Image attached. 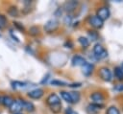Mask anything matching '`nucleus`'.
Listing matches in <instances>:
<instances>
[{"instance_id": "22", "label": "nucleus", "mask_w": 123, "mask_h": 114, "mask_svg": "<svg viewBox=\"0 0 123 114\" xmlns=\"http://www.w3.org/2000/svg\"><path fill=\"white\" fill-rule=\"evenodd\" d=\"M51 84L56 85V86H65V85H67L66 82H63V81H61V80H52V81H51Z\"/></svg>"}, {"instance_id": "21", "label": "nucleus", "mask_w": 123, "mask_h": 114, "mask_svg": "<svg viewBox=\"0 0 123 114\" xmlns=\"http://www.w3.org/2000/svg\"><path fill=\"white\" fill-rule=\"evenodd\" d=\"M106 114H120V112H119V110H118L117 107H115V106H110L108 108Z\"/></svg>"}, {"instance_id": "20", "label": "nucleus", "mask_w": 123, "mask_h": 114, "mask_svg": "<svg viewBox=\"0 0 123 114\" xmlns=\"http://www.w3.org/2000/svg\"><path fill=\"white\" fill-rule=\"evenodd\" d=\"M114 74L118 80H123V71L120 67H116L114 69Z\"/></svg>"}, {"instance_id": "2", "label": "nucleus", "mask_w": 123, "mask_h": 114, "mask_svg": "<svg viewBox=\"0 0 123 114\" xmlns=\"http://www.w3.org/2000/svg\"><path fill=\"white\" fill-rule=\"evenodd\" d=\"M58 27H59V22H58V20H56V19H50V20H48V21L45 23V25H44V30H45V32H47V33H52V32L56 31Z\"/></svg>"}, {"instance_id": "15", "label": "nucleus", "mask_w": 123, "mask_h": 114, "mask_svg": "<svg viewBox=\"0 0 123 114\" xmlns=\"http://www.w3.org/2000/svg\"><path fill=\"white\" fill-rule=\"evenodd\" d=\"M69 95H70V98H71V101L72 103H78L81 99V96H80V93L77 92V91H72V92H69Z\"/></svg>"}, {"instance_id": "31", "label": "nucleus", "mask_w": 123, "mask_h": 114, "mask_svg": "<svg viewBox=\"0 0 123 114\" xmlns=\"http://www.w3.org/2000/svg\"><path fill=\"white\" fill-rule=\"evenodd\" d=\"M121 69H122V71H123V63H122V65H121V67H120Z\"/></svg>"}, {"instance_id": "4", "label": "nucleus", "mask_w": 123, "mask_h": 114, "mask_svg": "<svg viewBox=\"0 0 123 114\" xmlns=\"http://www.w3.org/2000/svg\"><path fill=\"white\" fill-rule=\"evenodd\" d=\"M99 74H100V77L104 80H106V81H110L111 80V78H112V75H111V70L109 68H106V67L101 68L100 71H99Z\"/></svg>"}, {"instance_id": "18", "label": "nucleus", "mask_w": 123, "mask_h": 114, "mask_svg": "<svg viewBox=\"0 0 123 114\" xmlns=\"http://www.w3.org/2000/svg\"><path fill=\"white\" fill-rule=\"evenodd\" d=\"M101 107H102V105L99 104V103H91V104H89V105L87 106L88 110H89V111H92V112H95V111L99 110Z\"/></svg>"}, {"instance_id": "19", "label": "nucleus", "mask_w": 123, "mask_h": 114, "mask_svg": "<svg viewBox=\"0 0 123 114\" xmlns=\"http://www.w3.org/2000/svg\"><path fill=\"white\" fill-rule=\"evenodd\" d=\"M78 41H79V43L83 46V47H87L88 45H89V41H88V39L86 38V37H84V36H81V37H79V39H78Z\"/></svg>"}, {"instance_id": "23", "label": "nucleus", "mask_w": 123, "mask_h": 114, "mask_svg": "<svg viewBox=\"0 0 123 114\" xmlns=\"http://www.w3.org/2000/svg\"><path fill=\"white\" fill-rule=\"evenodd\" d=\"M12 87L13 88H17V87H24L26 85L25 82H21V81H12Z\"/></svg>"}, {"instance_id": "7", "label": "nucleus", "mask_w": 123, "mask_h": 114, "mask_svg": "<svg viewBox=\"0 0 123 114\" xmlns=\"http://www.w3.org/2000/svg\"><path fill=\"white\" fill-rule=\"evenodd\" d=\"M89 23L93 28L99 29L103 26V20H101L97 15H93L89 18Z\"/></svg>"}, {"instance_id": "12", "label": "nucleus", "mask_w": 123, "mask_h": 114, "mask_svg": "<svg viewBox=\"0 0 123 114\" xmlns=\"http://www.w3.org/2000/svg\"><path fill=\"white\" fill-rule=\"evenodd\" d=\"M93 71V65L91 63H88V62H86L84 65H83V73L86 75V76H88L92 73Z\"/></svg>"}, {"instance_id": "11", "label": "nucleus", "mask_w": 123, "mask_h": 114, "mask_svg": "<svg viewBox=\"0 0 123 114\" xmlns=\"http://www.w3.org/2000/svg\"><path fill=\"white\" fill-rule=\"evenodd\" d=\"M91 100L95 103H102L104 101V96L101 92H94L91 94L90 96Z\"/></svg>"}, {"instance_id": "16", "label": "nucleus", "mask_w": 123, "mask_h": 114, "mask_svg": "<svg viewBox=\"0 0 123 114\" xmlns=\"http://www.w3.org/2000/svg\"><path fill=\"white\" fill-rule=\"evenodd\" d=\"M8 13H9L11 16H12V17H16V16H18V10H17L16 7L12 6V7H10V9L8 10Z\"/></svg>"}, {"instance_id": "10", "label": "nucleus", "mask_w": 123, "mask_h": 114, "mask_svg": "<svg viewBox=\"0 0 123 114\" xmlns=\"http://www.w3.org/2000/svg\"><path fill=\"white\" fill-rule=\"evenodd\" d=\"M86 63V59L81 56H75L72 58V64L74 66H83Z\"/></svg>"}, {"instance_id": "6", "label": "nucleus", "mask_w": 123, "mask_h": 114, "mask_svg": "<svg viewBox=\"0 0 123 114\" xmlns=\"http://www.w3.org/2000/svg\"><path fill=\"white\" fill-rule=\"evenodd\" d=\"M23 108L22 106V100H16L12 103V104L10 106V110L14 114V113H19L20 110Z\"/></svg>"}, {"instance_id": "32", "label": "nucleus", "mask_w": 123, "mask_h": 114, "mask_svg": "<svg viewBox=\"0 0 123 114\" xmlns=\"http://www.w3.org/2000/svg\"><path fill=\"white\" fill-rule=\"evenodd\" d=\"M14 114H22V113H20V112H19V113H14Z\"/></svg>"}, {"instance_id": "13", "label": "nucleus", "mask_w": 123, "mask_h": 114, "mask_svg": "<svg viewBox=\"0 0 123 114\" xmlns=\"http://www.w3.org/2000/svg\"><path fill=\"white\" fill-rule=\"evenodd\" d=\"M13 102H14V100L10 96H3L2 99H1V103H3L7 107H10L12 104Z\"/></svg>"}, {"instance_id": "17", "label": "nucleus", "mask_w": 123, "mask_h": 114, "mask_svg": "<svg viewBox=\"0 0 123 114\" xmlns=\"http://www.w3.org/2000/svg\"><path fill=\"white\" fill-rule=\"evenodd\" d=\"M61 96H62V98L65 102H67V103H72L71 98H70V95H69V92L62 91V92H61Z\"/></svg>"}, {"instance_id": "26", "label": "nucleus", "mask_w": 123, "mask_h": 114, "mask_svg": "<svg viewBox=\"0 0 123 114\" xmlns=\"http://www.w3.org/2000/svg\"><path fill=\"white\" fill-rule=\"evenodd\" d=\"M65 114H78V113H77V112H75L72 108L68 107V108H66V110H65Z\"/></svg>"}, {"instance_id": "30", "label": "nucleus", "mask_w": 123, "mask_h": 114, "mask_svg": "<svg viewBox=\"0 0 123 114\" xmlns=\"http://www.w3.org/2000/svg\"><path fill=\"white\" fill-rule=\"evenodd\" d=\"M68 86H70V87H80L81 83H72V84H69Z\"/></svg>"}, {"instance_id": "25", "label": "nucleus", "mask_w": 123, "mask_h": 114, "mask_svg": "<svg viewBox=\"0 0 123 114\" xmlns=\"http://www.w3.org/2000/svg\"><path fill=\"white\" fill-rule=\"evenodd\" d=\"M30 34H31L32 35L37 34H38V28H37V27H32V28L30 29Z\"/></svg>"}, {"instance_id": "28", "label": "nucleus", "mask_w": 123, "mask_h": 114, "mask_svg": "<svg viewBox=\"0 0 123 114\" xmlns=\"http://www.w3.org/2000/svg\"><path fill=\"white\" fill-rule=\"evenodd\" d=\"M114 89L116 91H123V84H118L114 87Z\"/></svg>"}, {"instance_id": "8", "label": "nucleus", "mask_w": 123, "mask_h": 114, "mask_svg": "<svg viewBox=\"0 0 123 114\" xmlns=\"http://www.w3.org/2000/svg\"><path fill=\"white\" fill-rule=\"evenodd\" d=\"M43 96V90L40 88H37L28 92V97L31 99H40Z\"/></svg>"}, {"instance_id": "3", "label": "nucleus", "mask_w": 123, "mask_h": 114, "mask_svg": "<svg viewBox=\"0 0 123 114\" xmlns=\"http://www.w3.org/2000/svg\"><path fill=\"white\" fill-rule=\"evenodd\" d=\"M46 103L51 107V106H54V105H57V104H60L61 103V100L59 98V96L55 93H52L50 94L47 99H46Z\"/></svg>"}, {"instance_id": "5", "label": "nucleus", "mask_w": 123, "mask_h": 114, "mask_svg": "<svg viewBox=\"0 0 123 114\" xmlns=\"http://www.w3.org/2000/svg\"><path fill=\"white\" fill-rule=\"evenodd\" d=\"M97 16L101 20H106L110 17V10L107 7H102L97 11Z\"/></svg>"}, {"instance_id": "1", "label": "nucleus", "mask_w": 123, "mask_h": 114, "mask_svg": "<svg viewBox=\"0 0 123 114\" xmlns=\"http://www.w3.org/2000/svg\"><path fill=\"white\" fill-rule=\"evenodd\" d=\"M93 52H94V55L96 57L97 59H101V58H104L108 56V53L107 51L104 49V47L100 44H96L93 48Z\"/></svg>"}, {"instance_id": "14", "label": "nucleus", "mask_w": 123, "mask_h": 114, "mask_svg": "<svg viewBox=\"0 0 123 114\" xmlns=\"http://www.w3.org/2000/svg\"><path fill=\"white\" fill-rule=\"evenodd\" d=\"M22 106L28 112H33L35 110V105L33 104V103L28 102V101H25V100H22Z\"/></svg>"}, {"instance_id": "29", "label": "nucleus", "mask_w": 123, "mask_h": 114, "mask_svg": "<svg viewBox=\"0 0 123 114\" xmlns=\"http://www.w3.org/2000/svg\"><path fill=\"white\" fill-rule=\"evenodd\" d=\"M13 24L19 29V30H21V31H24V28H23V26H21L20 25V23H18V22H13Z\"/></svg>"}, {"instance_id": "27", "label": "nucleus", "mask_w": 123, "mask_h": 114, "mask_svg": "<svg viewBox=\"0 0 123 114\" xmlns=\"http://www.w3.org/2000/svg\"><path fill=\"white\" fill-rule=\"evenodd\" d=\"M6 23V19L3 15H0V26H4Z\"/></svg>"}, {"instance_id": "9", "label": "nucleus", "mask_w": 123, "mask_h": 114, "mask_svg": "<svg viewBox=\"0 0 123 114\" xmlns=\"http://www.w3.org/2000/svg\"><path fill=\"white\" fill-rule=\"evenodd\" d=\"M77 5H78V2H77V1H68V2H65V3H64L63 9H64L65 11L71 12V11H73L76 9Z\"/></svg>"}, {"instance_id": "24", "label": "nucleus", "mask_w": 123, "mask_h": 114, "mask_svg": "<svg viewBox=\"0 0 123 114\" xmlns=\"http://www.w3.org/2000/svg\"><path fill=\"white\" fill-rule=\"evenodd\" d=\"M50 108H51V110H52L54 113H59V112L62 110V103L57 104V105H54V106H51Z\"/></svg>"}]
</instances>
